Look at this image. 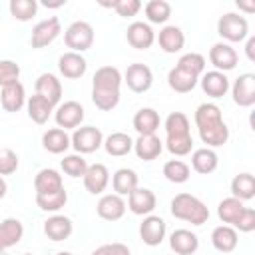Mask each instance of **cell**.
<instances>
[{"mask_svg": "<svg viewBox=\"0 0 255 255\" xmlns=\"http://www.w3.org/2000/svg\"><path fill=\"white\" fill-rule=\"evenodd\" d=\"M231 88V96H233V102L239 106V108H251L255 104V76L253 74H241Z\"/></svg>", "mask_w": 255, "mask_h": 255, "instance_id": "13", "label": "cell"}, {"mask_svg": "<svg viewBox=\"0 0 255 255\" xmlns=\"http://www.w3.org/2000/svg\"><path fill=\"white\" fill-rule=\"evenodd\" d=\"M203 70H205V58H203L201 54H197V52L183 54V56L177 60L175 68L169 70V74H167V84H169V88H171L173 92H177V94H187V92H191V90L197 86V82H199Z\"/></svg>", "mask_w": 255, "mask_h": 255, "instance_id": "3", "label": "cell"}, {"mask_svg": "<svg viewBox=\"0 0 255 255\" xmlns=\"http://www.w3.org/2000/svg\"><path fill=\"white\" fill-rule=\"evenodd\" d=\"M60 165H62V171H64L66 175H70V177H84V173H86V169H88V161H86L80 153L66 155V157L60 161Z\"/></svg>", "mask_w": 255, "mask_h": 255, "instance_id": "42", "label": "cell"}, {"mask_svg": "<svg viewBox=\"0 0 255 255\" xmlns=\"http://www.w3.org/2000/svg\"><path fill=\"white\" fill-rule=\"evenodd\" d=\"M193 118H195V126H197V131H199V137L203 143H207L209 147H219V145L227 143L229 128L221 118L219 106L205 102V104L197 106Z\"/></svg>", "mask_w": 255, "mask_h": 255, "instance_id": "2", "label": "cell"}, {"mask_svg": "<svg viewBox=\"0 0 255 255\" xmlns=\"http://www.w3.org/2000/svg\"><path fill=\"white\" fill-rule=\"evenodd\" d=\"M64 42L70 48V52L82 54V52L90 50L92 44H94V28H92V24H88L84 20L72 22L64 32Z\"/></svg>", "mask_w": 255, "mask_h": 255, "instance_id": "6", "label": "cell"}, {"mask_svg": "<svg viewBox=\"0 0 255 255\" xmlns=\"http://www.w3.org/2000/svg\"><path fill=\"white\" fill-rule=\"evenodd\" d=\"M161 149H163V141L155 133H151V135H139L133 141V151L143 161H153L155 157H159Z\"/></svg>", "mask_w": 255, "mask_h": 255, "instance_id": "26", "label": "cell"}, {"mask_svg": "<svg viewBox=\"0 0 255 255\" xmlns=\"http://www.w3.org/2000/svg\"><path fill=\"white\" fill-rule=\"evenodd\" d=\"M233 229H239L241 233H251L255 229V209L245 207L241 211V215L237 217V221L233 223Z\"/></svg>", "mask_w": 255, "mask_h": 255, "instance_id": "46", "label": "cell"}, {"mask_svg": "<svg viewBox=\"0 0 255 255\" xmlns=\"http://www.w3.org/2000/svg\"><path fill=\"white\" fill-rule=\"evenodd\" d=\"M22 235H24V225H22L20 219L8 217V219L0 221V253L18 245Z\"/></svg>", "mask_w": 255, "mask_h": 255, "instance_id": "23", "label": "cell"}, {"mask_svg": "<svg viewBox=\"0 0 255 255\" xmlns=\"http://www.w3.org/2000/svg\"><path fill=\"white\" fill-rule=\"evenodd\" d=\"M34 189H36V193H52V191L64 189L62 175H60L56 169L44 167V169H40V171L36 173V177H34Z\"/></svg>", "mask_w": 255, "mask_h": 255, "instance_id": "32", "label": "cell"}, {"mask_svg": "<svg viewBox=\"0 0 255 255\" xmlns=\"http://www.w3.org/2000/svg\"><path fill=\"white\" fill-rule=\"evenodd\" d=\"M126 38H128V42H129L131 48H135V50H147L153 44L155 34H153V30H151V26L147 22H131L128 26Z\"/></svg>", "mask_w": 255, "mask_h": 255, "instance_id": "17", "label": "cell"}, {"mask_svg": "<svg viewBox=\"0 0 255 255\" xmlns=\"http://www.w3.org/2000/svg\"><path fill=\"white\" fill-rule=\"evenodd\" d=\"M46 8H60V6H64L66 4V0H58V2H48V0H44L42 2Z\"/></svg>", "mask_w": 255, "mask_h": 255, "instance_id": "50", "label": "cell"}, {"mask_svg": "<svg viewBox=\"0 0 255 255\" xmlns=\"http://www.w3.org/2000/svg\"><path fill=\"white\" fill-rule=\"evenodd\" d=\"M155 193L147 187H135L129 195H128V209L133 215H149L155 209Z\"/></svg>", "mask_w": 255, "mask_h": 255, "instance_id": "15", "label": "cell"}, {"mask_svg": "<svg viewBox=\"0 0 255 255\" xmlns=\"http://www.w3.org/2000/svg\"><path fill=\"white\" fill-rule=\"evenodd\" d=\"M169 247L177 255H193L199 249V239L189 229H175L169 235Z\"/></svg>", "mask_w": 255, "mask_h": 255, "instance_id": "22", "label": "cell"}, {"mask_svg": "<svg viewBox=\"0 0 255 255\" xmlns=\"http://www.w3.org/2000/svg\"><path fill=\"white\" fill-rule=\"evenodd\" d=\"M245 54L251 62H255V36H249L247 38V44H245Z\"/></svg>", "mask_w": 255, "mask_h": 255, "instance_id": "48", "label": "cell"}, {"mask_svg": "<svg viewBox=\"0 0 255 255\" xmlns=\"http://www.w3.org/2000/svg\"><path fill=\"white\" fill-rule=\"evenodd\" d=\"M92 255H131L129 247L124 243H106L92 251Z\"/></svg>", "mask_w": 255, "mask_h": 255, "instance_id": "47", "label": "cell"}, {"mask_svg": "<svg viewBox=\"0 0 255 255\" xmlns=\"http://www.w3.org/2000/svg\"><path fill=\"white\" fill-rule=\"evenodd\" d=\"M239 243V235L237 229H233L231 225H219L211 231V245L221 251V253H231Z\"/></svg>", "mask_w": 255, "mask_h": 255, "instance_id": "27", "label": "cell"}, {"mask_svg": "<svg viewBox=\"0 0 255 255\" xmlns=\"http://www.w3.org/2000/svg\"><path fill=\"white\" fill-rule=\"evenodd\" d=\"M6 191H8V185H6V181H4V177L0 175V199L6 195Z\"/></svg>", "mask_w": 255, "mask_h": 255, "instance_id": "51", "label": "cell"}, {"mask_svg": "<svg viewBox=\"0 0 255 255\" xmlns=\"http://www.w3.org/2000/svg\"><path fill=\"white\" fill-rule=\"evenodd\" d=\"M18 169V155L10 147L0 149V175H12Z\"/></svg>", "mask_w": 255, "mask_h": 255, "instance_id": "45", "label": "cell"}, {"mask_svg": "<svg viewBox=\"0 0 255 255\" xmlns=\"http://www.w3.org/2000/svg\"><path fill=\"white\" fill-rule=\"evenodd\" d=\"M124 82L128 84V88L135 94H143L151 88L153 84V74L149 70V66L145 64H131L128 66L126 74H124Z\"/></svg>", "mask_w": 255, "mask_h": 255, "instance_id": "12", "label": "cell"}, {"mask_svg": "<svg viewBox=\"0 0 255 255\" xmlns=\"http://www.w3.org/2000/svg\"><path fill=\"white\" fill-rule=\"evenodd\" d=\"M24 255H32V253H24Z\"/></svg>", "mask_w": 255, "mask_h": 255, "instance_id": "53", "label": "cell"}, {"mask_svg": "<svg viewBox=\"0 0 255 255\" xmlns=\"http://www.w3.org/2000/svg\"><path fill=\"white\" fill-rule=\"evenodd\" d=\"M102 145L106 147V151H108L110 155L122 157V155H128V153L133 149V139H131L128 133H124V131H114V133H110V135L104 139Z\"/></svg>", "mask_w": 255, "mask_h": 255, "instance_id": "33", "label": "cell"}, {"mask_svg": "<svg viewBox=\"0 0 255 255\" xmlns=\"http://www.w3.org/2000/svg\"><path fill=\"white\" fill-rule=\"evenodd\" d=\"M217 34L229 42H243L249 36V24L245 20V16L235 14V12H227L217 20Z\"/></svg>", "mask_w": 255, "mask_h": 255, "instance_id": "7", "label": "cell"}, {"mask_svg": "<svg viewBox=\"0 0 255 255\" xmlns=\"http://www.w3.org/2000/svg\"><path fill=\"white\" fill-rule=\"evenodd\" d=\"M112 187L116 195H129L137 187V173L129 167H122L112 175Z\"/></svg>", "mask_w": 255, "mask_h": 255, "instance_id": "36", "label": "cell"}, {"mask_svg": "<svg viewBox=\"0 0 255 255\" xmlns=\"http://www.w3.org/2000/svg\"><path fill=\"white\" fill-rule=\"evenodd\" d=\"M217 165H219V157L211 147H199L191 153V167L201 175L213 173Z\"/></svg>", "mask_w": 255, "mask_h": 255, "instance_id": "30", "label": "cell"}, {"mask_svg": "<svg viewBox=\"0 0 255 255\" xmlns=\"http://www.w3.org/2000/svg\"><path fill=\"white\" fill-rule=\"evenodd\" d=\"M102 6L114 8L118 12V16H122V18L135 16L141 10V2L139 0H114V2H102Z\"/></svg>", "mask_w": 255, "mask_h": 255, "instance_id": "43", "label": "cell"}, {"mask_svg": "<svg viewBox=\"0 0 255 255\" xmlns=\"http://www.w3.org/2000/svg\"><path fill=\"white\" fill-rule=\"evenodd\" d=\"M139 237L145 245L157 247L165 239V221L157 215H147L139 223Z\"/></svg>", "mask_w": 255, "mask_h": 255, "instance_id": "14", "label": "cell"}, {"mask_svg": "<svg viewBox=\"0 0 255 255\" xmlns=\"http://www.w3.org/2000/svg\"><path fill=\"white\" fill-rule=\"evenodd\" d=\"M0 104L10 114L20 112L24 108V104H26V92H24V86L20 84V80L2 88V92H0Z\"/></svg>", "mask_w": 255, "mask_h": 255, "instance_id": "24", "label": "cell"}, {"mask_svg": "<svg viewBox=\"0 0 255 255\" xmlns=\"http://www.w3.org/2000/svg\"><path fill=\"white\" fill-rule=\"evenodd\" d=\"M74 231V223L70 217L66 215H52L44 221V233L48 239L52 241H64L72 235Z\"/></svg>", "mask_w": 255, "mask_h": 255, "instance_id": "25", "label": "cell"}, {"mask_svg": "<svg viewBox=\"0 0 255 255\" xmlns=\"http://www.w3.org/2000/svg\"><path fill=\"white\" fill-rule=\"evenodd\" d=\"M62 32V24L56 16H50L42 22H38L34 28H32V38H30V44L32 48H46L48 44H52Z\"/></svg>", "mask_w": 255, "mask_h": 255, "instance_id": "9", "label": "cell"}, {"mask_svg": "<svg viewBox=\"0 0 255 255\" xmlns=\"http://www.w3.org/2000/svg\"><path fill=\"white\" fill-rule=\"evenodd\" d=\"M26 108H28V118L38 126H44L48 122V118L52 116V112H54V106L38 94L30 96L26 100Z\"/></svg>", "mask_w": 255, "mask_h": 255, "instance_id": "31", "label": "cell"}, {"mask_svg": "<svg viewBox=\"0 0 255 255\" xmlns=\"http://www.w3.org/2000/svg\"><path fill=\"white\" fill-rule=\"evenodd\" d=\"M104 143V135L98 128L94 126H82L76 128L72 137H70V145H74V149L82 155V153H94L96 149H100Z\"/></svg>", "mask_w": 255, "mask_h": 255, "instance_id": "8", "label": "cell"}, {"mask_svg": "<svg viewBox=\"0 0 255 255\" xmlns=\"http://www.w3.org/2000/svg\"><path fill=\"white\" fill-rule=\"evenodd\" d=\"M199 82H201V90L209 98H223L229 92V78L223 72H217V70L205 72L201 74Z\"/></svg>", "mask_w": 255, "mask_h": 255, "instance_id": "21", "label": "cell"}, {"mask_svg": "<svg viewBox=\"0 0 255 255\" xmlns=\"http://www.w3.org/2000/svg\"><path fill=\"white\" fill-rule=\"evenodd\" d=\"M0 255H8V253H0Z\"/></svg>", "mask_w": 255, "mask_h": 255, "instance_id": "54", "label": "cell"}, {"mask_svg": "<svg viewBox=\"0 0 255 255\" xmlns=\"http://www.w3.org/2000/svg\"><path fill=\"white\" fill-rule=\"evenodd\" d=\"M82 179H84V187L90 193L98 195V193H102L108 187V183H110V171H108V167L104 163H92V165H88V169H86V173H84Z\"/></svg>", "mask_w": 255, "mask_h": 255, "instance_id": "19", "label": "cell"}, {"mask_svg": "<svg viewBox=\"0 0 255 255\" xmlns=\"http://www.w3.org/2000/svg\"><path fill=\"white\" fill-rule=\"evenodd\" d=\"M243 209H245L243 201H239L237 197H225V199L219 201V205H217V215H219V219H221L223 223L233 225V223L237 221V217L241 215Z\"/></svg>", "mask_w": 255, "mask_h": 255, "instance_id": "38", "label": "cell"}, {"mask_svg": "<svg viewBox=\"0 0 255 255\" xmlns=\"http://www.w3.org/2000/svg\"><path fill=\"white\" fill-rule=\"evenodd\" d=\"M209 62L215 66L217 72H229L237 66L239 62V56L235 52V48L227 42H217L209 48Z\"/></svg>", "mask_w": 255, "mask_h": 255, "instance_id": "11", "label": "cell"}, {"mask_svg": "<svg viewBox=\"0 0 255 255\" xmlns=\"http://www.w3.org/2000/svg\"><path fill=\"white\" fill-rule=\"evenodd\" d=\"M42 145L46 151L50 153H64L70 147V135L66 133V129L62 128H52L48 131H44L42 135Z\"/></svg>", "mask_w": 255, "mask_h": 255, "instance_id": "35", "label": "cell"}, {"mask_svg": "<svg viewBox=\"0 0 255 255\" xmlns=\"http://www.w3.org/2000/svg\"><path fill=\"white\" fill-rule=\"evenodd\" d=\"M163 175L167 181L171 183H185L191 175V169L185 161L181 159H169L165 165H163Z\"/></svg>", "mask_w": 255, "mask_h": 255, "instance_id": "39", "label": "cell"}, {"mask_svg": "<svg viewBox=\"0 0 255 255\" xmlns=\"http://www.w3.org/2000/svg\"><path fill=\"white\" fill-rule=\"evenodd\" d=\"M235 4H237L239 10H245V12H249V14L255 12V2H243V0H237Z\"/></svg>", "mask_w": 255, "mask_h": 255, "instance_id": "49", "label": "cell"}, {"mask_svg": "<svg viewBox=\"0 0 255 255\" xmlns=\"http://www.w3.org/2000/svg\"><path fill=\"white\" fill-rule=\"evenodd\" d=\"M159 128V114L153 108H141L133 116V129L139 135H151Z\"/></svg>", "mask_w": 255, "mask_h": 255, "instance_id": "29", "label": "cell"}, {"mask_svg": "<svg viewBox=\"0 0 255 255\" xmlns=\"http://www.w3.org/2000/svg\"><path fill=\"white\" fill-rule=\"evenodd\" d=\"M96 211L106 221H118L126 213V201L116 193H108V195L100 197V201L96 205Z\"/></svg>", "mask_w": 255, "mask_h": 255, "instance_id": "20", "label": "cell"}, {"mask_svg": "<svg viewBox=\"0 0 255 255\" xmlns=\"http://www.w3.org/2000/svg\"><path fill=\"white\" fill-rule=\"evenodd\" d=\"M36 94L42 96L44 100H48L56 108L60 104V100H62V84L54 74L44 72L36 80Z\"/></svg>", "mask_w": 255, "mask_h": 255, "instance_id": "18", "label": "cell"}, {"mask_svg": "<svg viewBox=\"0 0 255 255\" xmlns=\"http://www.w3.org/2000/svg\"><path fill=\"white\" fill-rule=\"evenodd\" d=\"M68 201V191L66 189H58L52 193H36V205L42 211H60Z\"/></svg>", "mask_w": 255, "mask_h": 255, "instance_id": "37", "label": "cell"}, {"mask_svg": "<svg viewBox=\"0 0 255 255\" xmlns=\"http://www.w3.org/2000/svg\"><path fill=\"white\" fill-rule=\"evenodd\" d=\"M122 74L116 66H102L92 78V102L102 112H112L120 104Z\"/></svg>", "mask_w": 255, "mask_h": 255, "instance_id": "1", "label": "cell"}, {"mask_svg": "<svg viewBox=\"0 0 255 255\" xmlns=\"http://www.w3.org/2000/svg\"><path fill=\"white\" fill-rule=\"evenodd\" d=\"M54 120L62 129H76L84 122V108L74 100L64 102L54 110Z\"/></svg>", "mask_w": 255, "mask_h": 255, "instance_id": "10", "label": "cell"}, {"mask_svg": "<svg viewBox=\"0 0 255 255\" xmlns=\"http://www.w3.org/2000/svg\"><path fill=\"white\" fill-rule=\"evenodd\" d=\"M12 18L20 20V22H28L36 16L38 12V2L36 0H10L8 4Z\"/></svg>", "mask_w": 255, "mask_h": 255, "instance_id": "41", "label": "cell"}, {"mask_svg": "<svg viewBox=\"0 0 255 255\" xmlns=\"http://www.w3.org/2000/svg\"><path fill=\"white\" fill-rule=\"evenodd\" d=\"M58 70H60V74H62L64 78H68V80H78V78H82V76L86 74L88 62H86V58H84L82 54H78V52H66V54H62V56L58 58Z\"/></svg>", "mask_w": 255, "mask_h": 255, "instance_id": "16", "label": "cell"}, {"mask_svg": "<svg viewBox=\"0 0 255 255\" xmlns=\"http://www.w3.org/2000/svg\"><path fill=\"white\" fill-rule=\"evenodd\" d=\"M169 209H171V215L175 219L187 221L191 225H203L209 219L207 205L199 197H195L191 193H177L171 199V207Z\"/></svg>", "mask_w": 255, "mask_h": 255, "instance_id": "5", "label": "cell"}, {"mask_svg": "<svg viewBox=\"0 0 255 255\" xmlns=\"http://www.w3.org/2000/svg\"><path fill=\"white\" fill-rule=\"evenodd\" d=\"M157 42H159V48L165 52V54H175L183 48L185 44V34L181 32L179 26H165L159 30L157 34Z\"/></svg>", "mask_w": 255, "mask_h": 255, "instance_id": "28", "label": "cell"}, {"mask_svg": "<svg viewBox=\"0 0 255 255\" xmlns=\"http://www.w3.org/2000/svg\"><path fill=\"white\" fill-rule=\"evenodd\" d=\"M20 78V66L12 60H0V86H8L18 82Z\"/></svg>", "mask_w": 255, "mask_h": 255, "instance_id": "44", "label": "cell"}, {"mask_svg": "<svg viewBox=\"0 0 255 255\" xmlns=\"http://www.w3.org/2000/svg\"><path fill=\"white\" fill-rule=\"evenodd\" d=\"M231 197H237L239 201H249L255 197V177L249 171L237 173L231 179Z\"/></svg>", "mask_w": 255, "mask_h": 255, "instance_id": "34", "label": "cell"}, {"mask_svg": "<svg viewBox=\"0 0 255 255\" xmlns=\"http://www.w3.org/2000/svg\"><path fill=\"white\" fill-rule=\"evenodd\" d=\"M143 10H145V16L151 24H163L171 16V6L165 0H149L143 6Z\"/></svg>", "mask_w": 255, "mask_h": 255, "instance_id": "40", "label": "cell"}, {"mask_svg": "<svg viewBox=\"0 0 255 255\" xmlns=\"http://www.w3.org/2000/svg\"><path fill=\"white\" fill-rule=\"evenodd\" d=\"M165 147L169 153L183 157L191 153L193 147V137L189 129V120L183 112H171L165 118Z\"/></svg>", "mask_w": 255, "mask_h": 255, "instance_id": "4", "label": "cell"}, {"mask_svg": "<svg viewBox=\"0 0 255 255\" xmlns=\"http://www.w3.org/2000/svg\"><path fill=\"white\" fill-rule=\"evenodd\" d=\"M56 255H72V253H68V251H62V253H56Z\"/></svg>", "mask_w": 255, "mask_h": 255, "instance_id": "52", "label": "cell"}]
</instances>
